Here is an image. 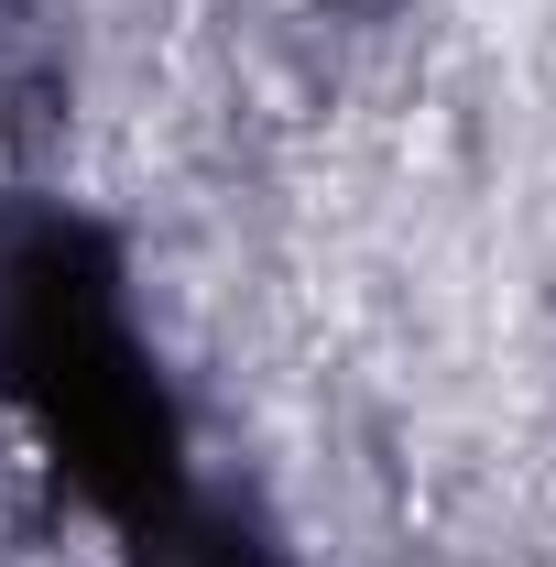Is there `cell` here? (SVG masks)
<instances>
[{"mask_svg": "<svg viewBox=\"0 0 556 567\" xmlns=\"http://www.w3.org/2000/svg\"><path fill=\"white\" fill-rule=\"evenodd\" d=\"M0 186H11V142H0Z\"/></svg>", "mask_w": 556, "mask_h": 567, "instance_id": "6da1fadb", "label": "cell"}]
</instances>
